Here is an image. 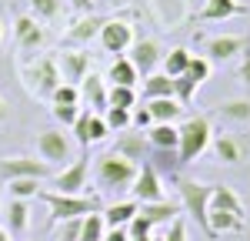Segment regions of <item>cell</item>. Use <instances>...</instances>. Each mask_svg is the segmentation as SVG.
Returning a JSON list of instances; mask_svg holds the SVG:
<instances>
[{"label":"cell","instance_id":"obj_1","mask_svg":"<svg viewBox=\"0 0 250 241\" xmlns=\"http://www.w3.org/2000/svg\"><path fill=\"white\" fill-rule=\"evenodd\" d=\"M207 224H210L207 238L240 235V231H244V201L237 198V191H233V188H227V184H213Z\"/></svg>","mask_w":250,"mask_h":241},{"label":"cell","instance_id":"obj_2","mask_svg":"<svg viewBox=\"0 0 250 241\" xmlns=\"http://www.w3.org/2000/svg\"><path fill=\"white\" fill-rule=\"evenodd\" d=\"M20 77H23L27 94H30V97H40V100H50V94L63 84L54 54H43V57H34L30 64H23V67H20Z\"/></svg>","mask_w":250,"mask_h":241},{"label":"cell","instance_id":"obj_3","mask_svg":"<svg viewBox=\"0 0 250 241\" xmlns=\"http://www.w3.org/2000/svg\"><path fill=\"white\" fill-rule=\"evenodd\" d=\"M137 168L134 161L120 158V154H114V151H107V154H100L94 164V174H97V184H100V191H130L137 181Z\"/></svg>","mask_w":250,"mask_h":241},{"label":"cell","instance_id":"obj_4","mask_svg":"<svg viewBox=\"0 0 250 241\" xmlns=\"http://www.w3.org/2000/svg\"><path fill=\"white\" fill-rule=\"evenodd\" d=\"M47 211H50V224H60V221L70 218H83V215H94V211H104L100 201L94 194H60V191H40L37 194Z\"/></svg>","mask_w":250,"mask_h":241},{"label":"cell","instance_id":"obj_5","mask_svg":"<svg viewBox=\"0 0 250 241\" xmlns=\"http://www.w3.org/2000/svg\"><path fill=\"white\" fill-rule=\"evenodd\" d=\"M177 127H180V144H177L180 164H190V161H197L204 151H207V147H210V141H213L210 118L193 114V118H187L184 124H177Z\"/></svg>","mask_w":250,"mask_h":241},{"label":"cell","instance_id":"obj_6","mask_svg":"<svg viewBox=\"0 0 250 241\" xmlns=\"http://www.w3.org/2000/svg\"><path fill=\"white\" fill-rule=\"evenodd\" d=\"M177 194H180V208L197 221V228L207 235L210 224H207V211H210V194H213V184H204V181H193V178H177Z\"/></svg>","mask_w":250,"mask_h":241},{"label":"cell","instance_id":"obj_7","mask_svg":"<svg viewBox=\"0 0 250 241\" xmlns=\"http://www.w3.org/2000/svg\"><path fill=\"white\" fill-rule=\"evenodd\" d=\"M210 77V60L207 57H190V67L180 74V77H173V97L180 100L184 107H190L193 97H197V91H200V84Z\"/></svg>","mask_w":250,"mask_h":241},{"label":"cell","instance_id":"obj_8","mask_svg":"<svg viewBox=\"0 0 250 241\" xmlns=\"http://www.w3.org/2000/svg\"><path fill=\"white\" fill-rule=\"evenodd\" d=\"M100 47L107 50V54H114V57H124L127 50H130V44H134V24L127 17H110L104 20V27H100Z\"/></svg>","mask_w":250,"mask_h":241},{"label":"cell","instance_id":"obj_9","mask_svg":"<svg viewBox=\"0 0 250 241\" xmlns=\"http://www.w3.org/2000/svg\"><path fill=\"white\" fill-rule=\"evenodd\" d=\"M37 154L40 161H47L50 168H67L70 164V154H74V144L63 131H40L37 134Z\"/></svg>","mask_w":250,"mask_h":241},{"label":"cell","instance_id":"obj_10","mask_svg":"<svg viewBox=\"0 0 250 241\" xmlns=\"http://www.w3.org/2000/svg\"><path fill=\"white\" fill-rule=\"evenodd\" d=\"M57 168H50L47 161L40 158H27V154H17V158H0V178L3 181H14V178H54Z\"/></svg>","mask_w":250,"mask_h":241},{"label":"cell","instance_id":"obj_11","mask_svg":"<svg viewBox=\"0 0 250 241\" xmlns=\"http://www.w3.org/2000/svg\"><path fill=\"white\" fill-rule=\"evenodd\" d=\"M87 178H90V158L80 154L67 168L54 171V188H57L60 194H83L87 191Z\"/></svg>","mask_w":250,"mask_h":241},{"label":"cell","instance_id":"obj_12","mask_svg":"<svg viewBox=\"0 0 250 241\" xmlns=\"http://www.w3.org/2000/svg\"><path fill=\"white\" fill-rule=\"evenodd\" d=\"M57 57V71H60V80L63 84H77L90 74V54H87V47H63Z\"/></svg>","mask_w":250,"mask_h":241},{"label":"cell","instance_id":"obj_13","mask_svg":"<svg viewBox=\"0 0 250 241\" xmlns=\"http://www.w3.org/2000/svg\"><path fill=\"white\" fill-rule=\"evenodd\" d=\"M147 10H150L154 24L164 27V30H177L184 20L190 17V3L187 0H147Z\"/></svg>","mask_w":250,"mask_h":241},{"label":"cell","instance_id":"obj_14","mask_svg":"<svg viewBox=\"0 0 250 241\" xmlns=\"http://www.w3.org/2000/svg\"><path fill=\"white\" fill-rule=\"evenodd\" d=\"M127 57H130V64L137 67V74H140V77H150L157 67L164 64V50H160V44H157V40L144 37V40H134V44H130Z\"/></svg>","mask_w":250,"mask_h":241},{"label":"cell","instance_id":"obj_15","mask_svg":"<svg viewBox=\"0 0 250 241\" xmlns=\"http://www.w3.org/2000/svg\"><path fill=\"white\" fill-rule=\"evenodd\" d=\"M204 50H207V60H230L250 50V37L247 34H217V37H207Z\"/></svg>","mask_w":250,"mask_h":241},{"label":"cell","instance_id":"obj_16","mask_svg":"<svg viewBox=\"0 0 250 241\" xmlns=\"http://www.w3.org/2000/svg\"><path fill=\"white\" fill-rule=\"evenodd\" d=\"M100 27H104V17H97V14H77L74 24L67 27V34H63V47H87L94 37H100Z\"/></svg>","mask_w":250,"mask_h":241},{"label":"cell","instance_id":"obj_17","mask_svg":"<svg viewBox=\"0 0 250 241\" xmlns=\"http://www.w3.org/2000/svg\"><path fill=\"white\" fill-rule=\"evenodd\" d=\"M134 201L140 204H154V201H167L164 198V184H160V174H157L150 164H140L137 171V181H134Z\"/></svg>","mask_w":250,"mask_h":241},{"label":"cell","instance_id":"obj_18","mask_svg":"<svg viewBox=\"0 0 250 241\" xmlns=\"http://www.w3.org/2000/svg\"><path fill=\"white\" fill-rule=\"evenodd\" d=\"M80 100H83L94 114H104V111L110 107V100H107V80L90 71L87 77L80 80Z\"/></svg>","mask_w":250,"mask_h":241},{"label":"cell","instance_id":"obj_19","mask_svg":"<svg viewBox=\"0 0 250 241\" xmlns=\"http://www.w3.org/2000/svg\"><path fill=\"white\" fill-rule=\"evenodd\" d=\"M114 154L134 161L137 168H140V164H147V158H150V141H147L144 131H137V134H120L117 144H114Z\"/></svg>","mask_w":250,"mask_h":241},{"label":"cell","instance_id":"obj_20","mask_svg":"<svg viewBox=\"0 0 250 241\" xmlns=\"http://www.w3.org/2000/svg\"><path fill=\"white\" fill-rule=\"evenodd\" d=\"M14 37H17L20 50H40L47 44V30L40 27L37 17H20L17 27H14Z\"/></svg>","mask_w":250,"mask_h":241},{"label":"cell","instance_id":"obj_21","mask_svg":"<svg viewBox=\"0 0 250 241\" xmlns=\"http://www.w3.org/2000/svg\"><path fill=\"white\" fill-rule=\"evenodd\" d=\"M244 14H247V7H244V3H237V0H207V3H204V10L197 14V20H204V24H217V20L244 17Z\"/></svg>","mask_w":250,"mask_h":241},{"label":"cell","instance_id":"obj_22","mask_svg":"<svg viewBox=\"0 0 250 241\" xmlns=\"http://www.w3.org/2000/svg\"><path fill=\"white\" fill-rule=\"evenodd\" d=\"M137 211H140V201H114V204H107L100 215H104V224L107 228H127L130 221L137 218Z\"/></svg>","mask_w":250,"mask_h":241},{"label":"cell","instance_id":"obj_23","mask_svg":"<svg viewBox=\"0 0 250 241\" xmlns=\"http://www.w3.org/2000/svg\"><path fill=\"white\" fill-rule=\"evenodd\" d=\"M147 111L154 114V124H177L187 107L177 97H154V100H147Z\"/></svg>","mask_w":250,"mask_h":241},{"label":"cell","instance_id":"obj_24","mask_svg":"<svg viewBox=\"0 0 250 241\" xmlns=\"http://www.w3.org/2000/svg\"><path fill=\"white\" fill-rule=\"evenodd\" d=\"M147 164L154 168L160 178H173V181H177V171L184 168L177 151H160V147H150V158H147Z\"/></svg>","mask_w":250,"mask_h":241},{"label":"cell","instance_id":"obj_25","mask_svg":"<svg viewBox=\"0 0 250 241\" xmlns=\"http://www.w3.org/2000/svg\"><path fill=\"white\" fill-rule=\"evenodd\" d=\"M147 141H150V147H160V151H177V144H180V127H177V124H154V127L147 131Z\"/></svg>","mask_w":250,"mask_h":241},{"label":"cell","instance_id":"obj_26","mask_svg":"<svg viewBox=\"0 0 250 241\" xmlns=\"http://www.w3.org/2000/svg\"><path fill=\"white\" fill-rule=\"evenodd\" d=\"M107 80H110V84H120V87H137L140 74H137L134 64H130V57L124 54V57H114L110 71H107Z\"/></svg>","mask_w":250,"mask_h":241},{"label":"cell","instance_id":"obj_27","mask_svg":"<svg viewBox=\"0 0 250 241\" xmlns=\"http://www.w3.org/2000/svg\"><path fill=\"white\" fill-rule=\"evenodd\" d=\"M217 118L227 124H250V97H233L217 107Z\"/></svg>","mask_w":250,"mask_h":241},{"label":"cell","instance_id":"obj_28","mask_svg":"<svg viewBox=\"0 0 250 241\" xmlns=\"http://www.w3.org/2000/svg\"><path fill=\"white\" fill-rule=\"evenodd\" d=\"M27 224H30V204L20 198H10V204H7V231L10 235H23Z\"/></svg>","mask_w":250,"mask_h":241},{"label":"cell","instance_id":"obj_29","mask_svg":"<svg viewBox=\"0 0 250 241\" xmlns=\"http://www.w3.org/2000/svg\"><path fill=\"white\" fill-rule=\"evenodd\" d=\"M140 215L157 228V224H170V221L180 215V208H177L173 201H154V204H140Z\"/></svg>","mask_w":250,"mask_h":241},{"label":"cell","instance_id":"obj_30","mask_svg":"<svg viewBox=\"0 0 250 241\" xmlns=\"http://www.w3.org/2000/svg\"><path fill=\"white\" fill-rule=\"evenodd\" d=\"M213 154H217V161L220 164H240L244 161V147L237 144V138H230V134H220L217 141H210Z\"/></svg>","mask_w":250,"mask_h":241},{"label":"cell","instance_id":"obj_31","mask_svg":"<svg viewBox=\"0 0 250 241\" xmlns=\"http://www.w3.org/2000/svg\"><path fill=\"white\" fill-rule=\"evenodd\" d=\"M144 97H173V77H167L164 71H154L150 77H144Z\"/></svg>","mask_w":250,"mask_h":241},{"label":"cell","instance_id":"obj_32","mask_svg":"<svg viewBox=\"0 0 250 241\" xmlns=\"http://www.w3.org/2000/svg\"><path fill=\"white\" fill-rule=\"evenodd\" d=\"M190 57H193V54L187 50V47H173V50L164 54V64H160V67H164L167 77H180V74L190 67Z\"/></svg>","mask_w":250,"mask_h":241},{"label":"cell","instance_id":"obj_33","mask_svg":"<svg viewBox=\"0 0 250 241\" xmlns=\"http://www.w3.org/2000/svg\"><path fill=\"white\" fill-rule=\"evenodd\" d=\"M104 235H107L104 215H100V211L83 215V221H80V241H104Z\"/></svg>","mask_w":250,"mask_h":241},{"label":"cell","instance_id":"obj_34","mask_svg":"<svg viewBox=\"0 0 250 241\" xmlns=\"http://www.w3.org/2000/svg\"><path fill=\"white\" fill-rule=\"evenodd\" d=\"M7 188H10V198H20V201H30L40 194L37 178H14V181H7Z\"/></svg>","mask_w":250,"mask_h":241},{"label":"cell","instance_id":"obj_35","mask_svg":"<svg viewBox=\"0 0 250 241\" xmlns=\"http://www.w3.org/2000/svg\"><path fill=\"white\" fill-rule=\"evenodd\" d=\"M107 100H110V107H127V111H134L137 107V91L134 87L110 84V87H107Z\"/></svg>","mask_w":250,"mask_h":241},{"label":"cell","instance_id":"obj_36","mask_svg":"<svg viewBox=\"0 0 250 241\" xmlns=\"http://www.w3.org/2000/svg\"><path fill=\"white\" fill-rule=\"evenodd\" d=\"M90 118H94V111H90V107H80V118L74 120V127H70V131H74V141H77L83 151L90 147V141H87V131H90Z\"/></svg>","mask_w":250,"mask_h":241},{"label":"cell","instance_id":"obj_37","mask_svg":"<svg viewBox=\"0 0 250 241\" xmlns=\"http://www.w3.org/2000/svg\"><path fill=\"white\" fill-rule=\"evenodd\" d=\"M50 114H54V120H57V124L74 127V120L80 118V104H50Z\"/></svg>","mask_w":250,"mask_h":241},{"label":"cell","instance_id":"obj_38","mask_svg":"<svg viewBox=\"0 0 250 241\" xmlns=\"http://www.w3.org/2000/svg\"><path fill=\"white\" fill-rule=\"evenodd\" d=\"M104 120H107L110 131H127L130 127V111L127 107H107L104 111Z\"/></svg>","mask_w":250,"mask_h":241},{"label":"cell","instance_id":"obj_39","mask_svg":"<svg viewBox=\"0 0 250 241\" xmlns=\"http://www.w3.org/2000/svg\"><path fill=\"white\" fill-rule=\"evenodd\" d=\"M37 20H57L60 17V0H30Z\"/></svg>","mask_w":250,"mask_h":241},{"label":"cell","instance_id":"obj_40","mask_svg":"<svg viewBox=\"0 0 250 241\" xmlns=\"http://www.w3.org/2000/svg\"><path fill=\"white\" fill-rule=\"evenodd\" d=\"M50 104H80V87L77 84H60L50 94Z\"/></svg>","mask_w":250,"mask_h":241},{"label":"cell","instance_id":"obj_41","mask_svg":"<svg viewBox=\"0 0 250 241\" xmlns=\"http://www.w3.org/2000/svg\"><path fill=\"white\" fill-rule=\"evenodd\" d=\"M127 231H130V241H137V238H150V235H154V224H150V221H147L144 215H140V211H137V218L127 224Z\"/></svg>","mask_w":250,"mask_h":241},{"label":"cell","instance_id":"obj_42","mask_svg":"<svg viewBox=\"0 0 250 241\" xmlns=\"http://www.w3.org/2000/svg\"><path fill=\"white\" fill-rule=\"evenodd\" d=\"M130 127L144 131V134H147V131L154 127V114L147 111V104H144V107H134V111H130Z\"/></svg>","mask_w":250,"mask_h":241},{"label":"cell","instance_id":"obj_43","mask_svg":"<svg viewBox=\"0 0 250 241\" xmlns=\"http://www.w3.org/2000/svg\"><path fill=\"white\" fill-rule=\"evenodd\" d=\"M110 134V127H107V120H104V114H94L90 118V131H87V141L90 144H97V141H104Z\"/></svg>","mask_w":250,"mask_h":241},{"label":"cell","instance_id":"obj_44","mask_svg":"<svg viewBox=\"0 0 250 241\" xmlns=\"http://www.w3.org/2000/svg\"><path fill=\"white\" fill-rule=\"evenodd\" d=\"M80 221H83V218H70V221H60L57 241H80Z\"/></svg>","mask_w":250,"mask_h":241},{"label":"cell","instance_id":"obj_45","mask_svg":"<svg viewBox=\"0 0 250 241\" xmlns=\"http://www.w3.org/2000/svg\"><path fill=\"white\" fill-rule=\"evenodd\" d=\"M164 241H187V224H184V218H173L170 224H167Z\"/></svg>","mask_w":250,"mask_h":241},{"label":"cell","instance_id":"obj_46","mask_svg":"<svg viewBox=\"0 0 250 241\" xmlns=\"http://www.w3.org/2000/svg\"><path fill=\"white\" fill-rule=\"evenodd\" d=\"M237 77H240V84H247V87H250V50L244 54L240 67H237Z\"/></svg>","mask_w":250,"mask_h":241},{"label":"cell","instance_id":"obj_47","mask_svg":"<svg viewBox=\"0 0 250 241\" xmlns=\"http://www.w3.org/2000/svg\"><path fill=\"white\" fill-rule=\"evenodd\" d=\"M104 241H130V231L127 228H107Z\"/></svg>","mask_w":250,"mask_h":241},{"label":"cell","instance_id":"obj_48","mask_svg":"<svg viewBox=\"0 0 250 241\" xmlns=\"http://www.w3.org/2000/svg\"><path fill=\"white\" fill-rule=\"evenodd\" d=\"M77 14H94V0H67Z\"/></svg>","mask_w":250,"mask_h":241},{"label":"cell","instance_id":"obj_49","mask_svg":"<svg viewBox=\"0 0 250 241\" xmlns=\"http://www.w3.org/2000/svg\"><path fill=\"white\" fill-rule=\"evenodd\" d=\"M7 118H10V107H7V100L0 97V124H3V120H7Z\"/></svg>","mask_w":250,"mask_h":241},{"label":"cell","instance_id":"obj_50","mask_svg":"<svg viewBox=\"0 0 250 241\" xmlns=\"http://www.w3.org/2000/svg\"><path fill=\"white\" fill-rule=\"evenodd\" d=\"M0 241H10V231L7 228H0Z\"/></svg>","mask_w":250,"mask_h":241},{"label":"cell","instance_id":"obj_51","mask_svg":"<svg viewBox=\"0 0 250 241\" xmlns=\"http://www.w3.org/2000/svg\"><path fill=\"white\" fill-rule=\"evenodd\" d=\"M0 40H3V24H0Z\"/></svg>","mask_w":250,"mask_h":241},{"label":"cell","instance_id":"obj_52","mask_svg":"<svg viewBox=\"0 0 250 241\" xmlns=\"http://www.w3.org/2000/svg\"><path fill=\"white\" fill-rule=\"evenodd\" d=\"M150 241H164V238H154V235H150Z\"/></svg>","mask_w":250,"mask_h":241},{"label":"cell","instance_id":"obj_53","mask_svg":"<svg viewBox=\"0 0 250 241\" xmlns=\"http://www.w3.org/2000/svg\"><path fill=\"white\" fill-rule=\"evenodd\" d=\"M137 241H150V238H137Z\"/></svg>","mask_w":250,"mask_h":241}]
</instances>
